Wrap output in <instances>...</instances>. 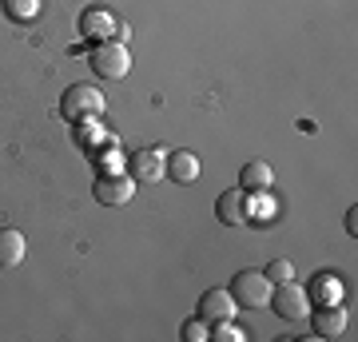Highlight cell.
<instances>
[{
  "instance_id": "obj_6",
  "label": "cell",
  "mask_w": 358,
  "mask_h": 342,
  "mask_svg": "<svg viewBox=\"0 0 358 342\" xmlns=\"http://www.w3.org/2000/svg\"><path fill=\"white\" fill-rule=\"evenodd\" d=\"M167 171V152L159 148H140L128 155V176L136 183H159V176Z\"/></svg>"
},
{
  "instance_id": "obj_12",
  "label": "cell",
  "mask_w": 358,
  "mask_h": 342,
  "mask_svg": "<svg viewBox=\"0 0 358 342\" xmlns=\"http://www.w3.org/2000/svg\"><path fill=\"white\" fill-rule=\"evenodd\" d=\"M80 32H84V36H120V28H115V20L108 13H103V8H88V13L80 16Z\"/></svg>"
},
{
  "instance_id": "obj_1",
  "label": "cell",
  "mask_w": 358,
  "mask_h": 342,
  "mask_svg": "<svg viewBox=\"0 0 358 342\" xmlns=\"http://www.w3.org/2000/svg\"><path fill=\"white\" fill-rule=\"evenodd\" d=\"M267 303L275 306V315L287 318V322H303V318H310V294H307V287H299L294 279L275 283Z\"/></svg>"
},
{
  "instance_id": "obj_7",
  "label": "cell",
  "mask_w": 358,
  "mask_h": 342,
  "mask_svg": "<svg viewBox=\"0 0 358 342\" xmlns=\"http://www.w3.org/2000/svg\"><path fill=\"white\" fill-rule=\"evenodd\" d=\"M195 318H203L207 327H215V322H231V318H235V299H231V291H223V287L203 291V294H199V306H195Z\"/></svg>"
},
{
  "instance_id": "obj_2",
  "label": "cell",
  "mask_w": 358,
  "mask_h": 342,
  "mask_svg": "<svg viewBox=\"0 0 358 342\" xmlns=\"http://www.w3.org/2000/svg\"><path fill=\"white\" fill-rule=\"evenodd\" d=\"M92 68H96V76L103 80H124L131 72V52L124 40H100L96 48H92Z\"/></svg>"
},
{
  "instance_id": "obj_14",
  "label": "cell",
  "mask_w": 358,
  "mask_h": 342,
  "mask_svg": "<svg viewBox=\"0 0 358 342\" xmlns=\"http://www.w3.org/2000/svg\"><path fill=\"white\" fill-rule=\"evenodd\" d=\"M263 275H267L271 283H287V279H294V263L291 259H271Z\"/></svg>"
},
{
  "instance_id": "obj_15",
  "label": "cell",
  "mask_w": 358,
  "mask_h": 342,
  "mask_svg": "<svg viewBox=\"0 0 358 342\" xmlns=\"http://www.w3.org/2000/svg\"><path fill=\"white\" fill-rule=\"evenodd\" d=\"M179 334H183V342H203V339H211V327H207L203 318H187Z\"/></svg>"
},
{
  "instance_id": "obj_5",
  "label": "cell",
  "mask_w": 358,
  "mask_h": 342,
  "mask_svg": "<svg viewBox=\"0 0 358 342\" xmlns=\"http://www.w3.org/2000/svg\"><path fill=\"white\" fill-rule=\"evenodd\" d=\"M251 211H255V203H251V191H243V187L223 191L215 199V215H219V223H227V227L251 223Z\"/></svg>"
},
{
  "instance_id": "obj_10",
  "label": "cell",
  "mask_w": 358,
  "mask_h": 342,
  "mask_svg": "<svg viewBox=\"0 0 358 342\" xmlns=\"http://www.w3.org/2000/svg\"><path fill=\"white\" fill-rule=\"evenodd\" d=\"M310 327H315L319 339H338V334L346 330V311L343 306H322L319 315L310 318Z\"/></svg>"
},
{
  "instance_id": "obj_11",
  "label": "cell",
  "mask_w": 358,
  "mask_h": 342,
  "mask_svg": "<svg viewBox=\"0 0 358 342\" xmlns=\"http://www.w3.org/2000/svg\"><path fill=\"white\" fill-rule=\"evenodd\" d=\"M164 176H171L176 183H195V179H199V159H195L192 152H171L167 155Z\"/></svg>"
},
{
  "instance_id": "obj_13",
  "label": "cell",
  "mask_w": 358,
  "mask_h": 342,
  "mask_svg": "<svg viewBox=\"0 0 358 342\" xmlns=\"http://www.w3.org/2000/svg\"><path fill=\"white\" fill-rule=\"evenodd\" d=\"M24 259V235L16 227H0V266H16Z\"/></svg>"
},
{
  "instance_id": "obj_4",
  "label": "cell",
  "mask_w": 358,
  "mask_h": 342,
  "mask_svg": "<svg viewBox=\"0 0 358 342\" xmlns=\"http://www.w3.org/2000/svg\"><path fill=\"white\" fill-rule=\"evenodd\" d=\"M60 112H64V120H72V124L96 120V115L103 112V96L92 88V84H72V88L64 92V100H60Z\"/></svg>"
},
{
  "instance_id": "obj_8",
  "label": "cell",
  "mask_w": 358,
  "mask_h": 342,
  "mask_svg": "<svg viewBox=\"0 0 358 342\" xmlns=\"http://www.w3.org/2000/svg\"><path fill=\"white\" fill-rule=\"evenodd\" d=\"M136 195V179L131 176H100L96 179V199L108 203V207H120Z\"/></svg>"
},
{
  "instance_id": "obj_9",
  "label": "cell",
  "mask_w": 358,
  "mask_h": 342,
  "mask_svg": "<svg viewBox=\"0 0 358 342\" xmlns=\"http://www.w3.org/2000/svg\"><path fill=\"white\" fill-rule=\"evenodd\" d=\"M271 183H275V171H271L267 159H247L239 167V187L243 191H267Z\"/></svg>"
},
{
  "instance_id": "obj_3",
  "label": "cell",
  "mask_w": 358,
  "mask_h": 342,
  "mask_svg": "<svg viewBox=\"0 0 358 342\" xmlns=\"http://www.w3.org/2000/svg\"><path fill=\"white\" fill-rule=\"evenodd\" d=\"M271 287H275V283H271L263 271L247 266V271H239V275L231 279L227 291H231V299H235V306H251V311H255V306H263L271 299Z\"/></svg>"
},
{
  "instance_id": "obj_16",
  "label": "cell",
  "mask_w": 358,
  "mask_h": 342,
  "mask_svg": "<svg viewBox=\"0 0 358 342\" xmlns=\"http://www.w3.org/2000/svg\"><path fill=\"white\" fill-rule=\"evenodd\" d=\"M211 339L215 342H243V330L235 327V322H215L211 327Z\"/></svg>"
}]
</instances>
